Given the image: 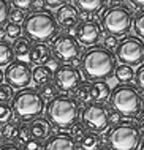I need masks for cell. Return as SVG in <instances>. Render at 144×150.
Here are the masks:
<instances>
[{
    "label": "cell",
    "mask_w": 144,
    "mask_h": 150,
    "mask_svg": "<svg viewBox=\"0 0 144 150\" xmlns=\"http://www.w3.org/2000/svg\"><path fill=\"white\" fill-rule=\"evenodd\" d=\"M111 103L120 115H138L143 109L141 96L136 92V88L131 86H120L114 88L111 95Z\"/></svg>",
    "instance_id": "6"
},
{
    "label": "cell",
    "mask_w": 144,
    "mask_h": 150,
    "mask_svg": "<svg viewBox=\"0 0 144 150\" xmlns=\"http://www.w3.org/2000/svg\"><path fill=\"white\" fill-rule=\"evenodd\" d=\"M90 95H92V100L95 103L101 104L103 101H106L113 93H111L109 84L105 82V81H98V82H93L90 86Z\"/></svg>",
    "instance_id": "19"
},
{
    "label": "cell",
    "mask_w": 144,
    "mask_h": 150,
    "mask_svg": "<svg viewBox=\"0 0 144 150\" xmlns=\"http://www.w3.org/2000/svg\"><path fill=\"white\" fill-rule=\"evenodd\" d=\"M32 133H30V128L26 127V125H21V128H19V134H18V139L16 141H19V142H22V144H26L29 139H32Z\"/></svg>",
    "instance_id": "36"
},
{
    "label": "cell",
    "mask_w": 144,
    "mask_h": 150,
    "mask_svg": "<svg viewBox=\"0 0 144 150\" xmlns=\"http://www.w3.org/2000/svg\"><path fill=\"white\" fill-rule=\"evenodd\" d=\"M3 30H5V35L6 38L10 40H19L21 38V33H22V29H21V25L18 24H13V22H6L5 27H3Z\"/></svg>",
    "instance_id": "29"
},
{
    "label": "cell",
    "mask_w": 144,
    "mask_h": 150,
    "mask_svg": "<svg viewBox=\"0 0 144 150\" xmlns=\"http://www.w3.org/2000/svg\"><path fill=\"white\" fill-rule=\"evenodd\" d=\"M131 5L138 6V8H144V0H131Z\"/></svg>",
    "instance_id": "44"
},
{
    "label": "cell",
    "mask_w": 144,
    "mask_h": 150,
    "mask_svg": "<svg viewBox=\"0 0 144 150\" xmlns=\"http://www.w3.org/2000/svg\"><path fill=\"white\" fill-rule=\"evenodd\" d=\"M65 0H46V6L48 8H52V10H59L65 5Z\"/></svg>",
    "instance_id": "41"
},
{
    "label": "cell",
    "mask_w": 144,
    "mask_h": 150,
    "mask_svg": "<svg viewBox=\"0 0 144 150\" xmlns=\"http://www.w3.org/2000/svg\"><path fill=\"white\" fill-rule=\"evenodd\" d=\"M119 120H120V114H119V112H111L109 114V122L111 123H119Z\"/></svg>",
    "instance_id": "43"
},
{
    "label": "cell",
    "mask_w": 144,
    "mask_h": 150,
    "mask_svg": "<svg viewBox=\"0 0 144 150\" xmlns=\"http://www.w3.org/2000/svg\"><path fill=\"white\" fill-rule=\"evenodd\" d=\"M111 6L101 16V29L108 35L119 36L128 33L133 27V14L131 11L120 2H108Z\"/></svg>",
    "instance_id": "3"
},
{
    "label": "cell",
    "mask_w": 144,
    "mask_h": 150,
    "mask_svg": "<svg viewBox=\"0 0 144 150\" xmlns=\"http://www.w3.org/2000/svg\"><path fill=\"white\" fill-rule=\"evenodd\" d=\"M81 120L84 128L89 129L92 134H100L109 125V112L103 104L90 103L82 111Z\"/></svg>",
    "instance_id": "9"
},
{
    "label": "cell",
    "mask_w": 144,
    "mask_h": 150,
    "mask_svg": "<svg viewBox=\"0 0 144 150\" xmlns=\"http://www.w3.org/2000/svg\"><path fill=\"white\" fill-rule=\"evenodd\" d=\"M40 95L43 96V100L52 101L54 98H57V96H56V95H57V87H56V86H52V84H48V86L41 87Z\"/></svg>",
    "instance_id": "32"
},
{
    "label": "cell",
    "mask_w": 144,
    "mask_h": 150,
    "mask_svg": "<svg viewBox=\"0 0 144 150\" xmlns=\"http://www.w3.org/2000/svg\"><path fill=\"white\" fill-rule=\"evenodd\" d=\"M100 150H113V149H111V147H109V145H108V147H101Z\"/></svg>",
    "instance_id": "48"
},
{
    "label": "cell",
    "mask_w": 144,
    "mask_h": 150,
    "mask_svg": "<svg viewBox=\"0 0 144 150\" xmlns=\"http://www.w3.org/2000/svg\"><path fill=\"white\" fill-rule=\"evenodd\" d=\"M3 79H5V73H3L2 70H0V86H2V82H3Z\"/></svg>",
    "instance_id": "47"
},
{
    "label": "cell",
    "mask_w": 144,
    "mask_h": 150,
    "mask_svg": "<svg viewBox=\"0 0 144 150\" xmlns=\"http://www.w3.org/2000/svg\"><path fill=\"white\" fill-rule=\"evenodd\" d=\"M81 68L87 79L98 82L111 78L116 73L117 57L105 47H92L82 55Z\"/></svg>",
    "instance_id": "1"
},
{
    "label": "cell",
    "mask_w": 144,
    "mask_h": 150,
    "mask_svg": "<svg viewBox=\"0 0 144 150\" xmlns=\"http://www.w3.org/2000/svg\"><path fill=\"white\" fill-rule=\"evenodd\" d=\"M52 79V73L46 68V65L41 67H35L32 70V82H35V86L38 87H44L48 84H51L49 81Z\"/></svg>",
    "instance_id": "20"
},
{
    "label": "cell",
    "mask_w": 144,
    "mask_h": 150,
    "mask_svg": "<svg viewBox=\"0 0 144 150\" xmlns=\"http://www.w3.org/2000/svg\"><path fill=\"white\" fill-rule=\"evenodd\" d=\"M19 128H21V125H18L14 120L10 122V123L3 125V127L0 128V137H2L3 141H8V142L16 141L18 139V134H19Z\"/></svg>",
    "instance_id": "22"
},
{
    "label": "cell",
    "mask_w": 144,
    "mask_h": 150,
    "mask_svg": "<svg viewBox=\"0 0 144 150\" xmlns=\"http://www.w3.org/2000/svg\"><path fill=\"white\" fill-rule=\"evenodd\" d=\"M108 144L113 150H136L141 145V133L133 125H117L109 131Z\"/></svg>",
    "instance_id": "7"
},
{
    "label": "cell",
    "mask_w": 144,
    "mask_h": 150,
    "mask_svg": "<svg viewBox=\"0 0 144 150\" xmlns=\"http://www.w3.org/2000/svg\"><path fill=\"white\" fill-rule=\"evenodd\" d=\"M116 57L120 60L122 65L136 67L144 63V43L138 36H125L116 51Z\"/></svg>",
    "instance_id": "8"
},
{
    "label": "cell",
    "mask_w": 144,
    "mask_h": 150,
    "mask_svg": "<svg viewBox=\"0 0 144 150\" xmlns=\"http://www.w3.org/2000/svg\"><path fill=\"white\" fill-rule=\"evenodd\" d=\"M133 30L138 35V38L144 40V10L136 13V16L133 18Z\"/></svg>",
    "instance_id": "30"
},
{
    "label": "cell",
    "mask_w": 144,
    "mask_h": 150,
    "mask_svg": "<svg viewBox=\"0 0 144 150\" xmlns=\"http://www.w3.org/2000/svg\"><path fill=\"white\" fill-rule=\"evenodd\" d=\"M8 5H10L8 2H5V0H0V25H3V24L6 22L8 16H10Z\"/></svg>",
    "instance_id": "37"
},
{
    "label": "cell",
    "mask_w": 144,
    "mask_h": 150,
    "mask_svg": "<svg viewBox=\"0 0 144 150\" xmlns=\"http://www.w3.org/2000/svg\"><path fill=\"white\" fill-rule=\"evenodd\" d=\"M22 150H44V145L41 144V141H36L32 137L22 145Z\"/></svg>",
    "instance_id": "38"
},
{
    "label": "cell",
    "mask_w": 144,
    "mask_h": 150,
    "mask_svg": "<svg viewBox=\"0 0 144 150\" xmlns=\"http://www.w3.org/2000/svg\"><path fill=\"white\" fill-rule=\"evenodd\" d=\"M24 32L30 40L46 44V41L56 40L59 36V24L56 18H52L46 11L32 13L24 24Z\"/></svg>",
    "instance_id": "4"
},
{
    "label": "cell",
    "mask_w": 144,
    "mask_h": 150,
    "mask_svg": "<svg viewBox=\"0 0 144 150\" xmlns=\"http://www.w3.org/2000/svg\"><path fill=\"white\" fill-rule=\"evenodd\" d=\"M14 96H16V92L11 86H8V84H2V86H0V103L8 104L10 101L13 103Z\"/></svg>",
    "instance_id": "28"
},
{
    "label": "cell",
    "mask_w": 144,
    "mask_h": 150,
    "mask_svg": "<svg viewBox=\"0 0 144 150\" xmlns=\"http://www.w3.org/2000/svg\"><path fill=\"white\" fill-rule=\"evenodd\" d=\"M51 47L48 46V44L44 43H35L34 47H32L30 51V55H29V59H30L32 63H35L36 67H41L43 63H46L49 59H51Z\"/></svg>",
    "instance_id": "17"
},
{
    "label": "cell",
    "mask_w": 144,
    "mask_h": 150,
    "mask_svg": "<svg viewBox=\"0 0 144 150\" xmlns=\"http://www.w3.org/2000/svg\"><path fill=\"white\" fill-rule=\"evenodd\" d=\"M11 106H13L14 115L21 122H34L43 114L44 100L36 88L27 87L16 92V96Z\"/></svg>",
    "instance_id": "2"
},
{
    "label": "cell",
    "mask_w": 144,
    "mask_h": 150,
    "mask_svg": "<svg viewBox=\"0 0 144 150\" xmlns=\"http://www.w3.org/2000/svg\"><path fill=\"white\" fill-rule=\"evenodd\" d=\"M138 129H139V133L141 134H144V117L141 120H139V125H138Z\"/></svg>",
    "instance_id": "45"
},
{
    "label": "cell",
    "mask_w": 144,
    "mask_h": 150,
    "mask_svg": "<svg viewBox=\"0 0 144 150\" xmlns=\"http://www.w3.org/2000/svg\"><path fill=\"white\" fill-rule=\"evenodd\" d=\"M46 68H48V70L51 71V73H54V74H56V73L59 71V68H60L59 60L54 59V57H51V59H49L48 62H46Z\"/></svg>",
    "instance_id": "40"
},
{
    "label": "cell",
    "mask_w": 144,
    "mask_h": 150,
    "mask_svg": "<svg viewBox=\"0 0 144 150\" xmlns=\"http://www.w3.org/2000/svg\"><path fill=\"white\" fill-rule=\"evenodd\" d=\"M5 81L8 86L13 88H27L29 84L32 82V70L29 63L22 60H14L10 67L5 70Z\"/></svg>",
    "instance_id": "11"
},
{
    "label": "cell",
    "mask_w": 144,
    "mask_h": 150,
    "mask_svg": "<svg viewBox=\"0 0 144 150\" xmlns=\"http://www.w3.org/2000/svg\"><path fill=\"white\" fill-rule=\"evenodd\" d=\"M141 150H144V144H141Z\"/></svg>",
    "instance_id": "50"
},
{
    "label": "cell",
    "mask_w": 144,
    "mask_h": 150,
    "mask_svg": "<svg viewBox=\"0 0 144 150\" xmlns=\"http://www.w3.org/2000/svg\"><path fill=\"white\" fill-rule=\"evenodd\" d=\"M143 111H144V98H143Z\"/></svg>",
    "instance_id": "49"
},
{
    "label": "cell",
    "mask_w": 144,
    "mask_h": 150,
    "mask_svg": "<svg viewBox=\"0 0 144 150\" xmlns=\"http://www.w3.org/2000/svg\"><path fill=\"white\" fill-rule=\"evenodd\" d=\"M79 147L81 150H100V139L97 137V134H92V133H87L82 141H79Z\"/></svg>",
    "instance_id": "26"
},
{
    "label": "cell",
    "mask_w": 144,
    "mask_h": 150,
    "mask_svg": "<svg viewBox=\"0 0 144 150\" xmlns=\"http://www.w3.org/2000/svg\"><path fill=\"white\" fill-rule=\"evenodd\" d=\"M5 30H3V29H0V41H5V40H3V38H5Z\"/></svg>",
    "instance_id": "46"
},
{
    "label": "cell",
    "mask_w": 144,
    "mask_h": 150,
    "mask_svg": "<svg viewBox=\"0 0 144 150\" xmlns=\"http://www.w3.org/2000/svg\"><path fill=\"white\" fill-rule=\"evenodd\" d=\"M10 22H13V24H18V25H21V24H26V21H27V18H26V13L24 11H21V10H11L10 11Z\"/></svg>",
    "instance_id": "34"
},
{
    "label": "cell",
    "mask_w": 144,
    "mask_h": 150,
    "mask_svg": "<svg viewBox=\"0 0 144 150\" xmlns=\"http://www.w3.org/2000/svg\"><path fill=\"white\" fill-rule=\"evenodd\" d=\"M51 51H52L54 59H57L59 62L73 63V60H76L78 55H79L81 46L78 43L76 36H73L70 33H63V35H59L52 41Z\"/></svg>",
    "instance_id": "10"
},
{
    "label": "cell",
    "mask_w": 144,
    "mask_h": 150,
    "mask_svg": "<svg viewBox=\"0 0 144 150\" xmlns=\"http://www.w3.org/2000/svg\"><path fill=\"white\" fill-rule=\"evenodd\" d=\"M79 10L76 8L75 2H67L62 8H59L56 13V21L63 29H73L79 25Z\"/></svg>",
    "instance_id": "14"
},
{
    "label": "cell",
    "mask_w": 144,
    "mask_h": 150,
    "mask_svg": "<svg viewBox=\"0 0 144 150\" xmlns=\"http://www.w3.org/2000/svg\"><path fill=\"white\" fill-rule=\"evenodd\" d=\"M101 24H98L97 21H84L76 27V40L79 44L84 46H92L95 44L98 40L101 38Z\"/></svg>",
    "instance_id": "13"
},
{
    "label": "cell",
    "mask_w": 144,
    "mask_h": 150,
    "mask_svg": "<svg viewBox=\"0 0 144 150\" xmlns=\"http://www.w3.org/2000/svg\"><path fill=\"white\" fill-rule=\"evenodd\" d=\"M135 74H136L135 70L131 67H128V65H119V67L116 68V73H114L116 79L122 84H127V82H130V81H133Z\"/></svg>",
    "instance_id": "24"
},
{
    "label": "cell",
    "mask_w": 144,
    "mask_h": 150,
    "mask_svg": "<svg viewBox=\"0 0 144 150\" xmlns=\"http://www.w3.org/2000/svg\"><path fill=\"white\" fill-rule=\"evenodd\" d=\"M29 128H30L32 137L36 141H44V139H51L52 137V123L48 119L38 117L34 122H30Z\"/></svg>",
    "instance_id": "15"
},
{
    "label": "cell",
    "mask_w": 144,
    "mask_h": 150,
    "mask_svg": "<svg viewBox=\"0 0 144 150\" xmlns=\"http://www.w3.org/2000/svg\"><path fill=\"white\" fill-rule=\"evenodd\" d=\"M119 40H117V36H113V35H106L105 38H103V47H105L106 51H109V52H113L114 49L117 51V47H119Z\"/></svg>",
    "instance_id": "33"
},
{
    "label": "cell",
    "mask_w": 144,
    "mask_h": 150,
    "mask_svg": "<svg viewBox=\"0 0 144 150\" xmlns=\"http://www.w3.org/2000/svg\"><path fill=\"white\" fill-rule=\"evenodd\" d=\"M14 49L10 43L0 41V67H10L14 62Z\"/></svg>",
    "instance_id": "21"
},
{
    "label": "cell",
    "mask_w": 144,
    "mask_h": 150,
    "mask_svg": "<svg viewBox=\"0 0 144 150\" xmlns=\"http://www.w3.org/2000/svg\"><path fill=\"white\" fill-rule=\"evenodd\" d=\"M46 115V119L57 128H71L73 125H76L79 106L70 96H57L52 101H49Z\"/></svg>",
    "instance_id": "5"
},
{
    "label": "cell",
    "mask_w": 144,
    "mask_h": 150,
    "mask_svg": "<svg viewBox=\"0 0 144 150\" xmlns=\"http://www.w3.org/2000/svg\"><path fill=\"white\" fill-rule=\"evenodd\" d=\"M87 133H86V128H84V125L82 123H76V125H73L71 128H70V136H71V139L75 141H82V137H84Z\"/></svg>",
    "instance_id": "31"
},
{
    "label": "cell",
    "mask_w": 144,
    "mask_h": 150,
    "mask_svg": "<svg viewBox=\"0 0 144 150\" xmlns=\"http://www.w3.org/2000/svg\"><path fill=\"white\" fill-rule=\"evenodd\" d=\"M34 3L35 2H32V0H13L11 2V5H13L16 10H21V11H29V10H32L34 8Z\"/></svg>",
    "instance_id": "35"
},
{
    "label": "cell",
    "mask_w": 144,
    "mask_h": 150,
    "mask_svg": "<svg viewBox=\"0 0 144 150\" xmlns=\"http://www.w3.org/2000/svg\"><path fill=\"white\" fill-rule=\"evenodd\" d=\"M135 82H136V86L141 88V90H144V63L136 70V74H135Z\"/></svg>",
    "instance_id": "39"
},
{
    "label": "cell",
    "mask_w": 144,
    "mask_h": 150,
    "mask_svg": "<svg viewBox=\"0 0 144 150\" xmlns=\"http://www.w3.org/2000/svg\"><path fill=\"white\" fill-rule=\"evenodd\" d=\"M73 100H75L76 103H82V104L89 103V101L92 100V95H90V86H87V84H81V86L73 92Z\"/></svg>",
    "instance_id": "25"
},
{
    "label": "cell",
    "mask_w": 144,
    "mask_h": 150,
    "mask_svg": "<svg viewBox=\"0 0 144 150\" xmlns=\"http://www.w3.org/2000/svg\"><path fill=\"white\" fill-rule=\"evenodd\" d=\"M106 3L108 2H105V0H76L75 5L84 16H90V14H98L105 8Z\"/></svg>",
    "instance_id": "18"
},
{
    "label": "cell",
    "mask_w": 144,
    "mask_h": 150,
    "mask_svg": "<svg viewBox=\"0 0 144 150\" xmlns=\"http://www.w3.org/2000/svg\"><path fill=\"white\" fill-rule=\"evenodd\" d=\"M14 119V111H13V106L6 103H0V125H6L10 122H13Z\"/></svg>",
    "instance_id": "27"
},
{
    "label": "cell",
    "mask_w": 144,
    "mask_h": 150,
    "mask_svg": "<svg viewBox=\"0 0 144 150\" xmlns=\"http://www.w3.org/2000/svg\"><path fill=\"white\" fill-rule=\"evenodd\" d=\"M81 84H82L81 73L78 68L71 67V65H62L59 71L54 74V86L57 87V90L63 93L75 92Z\"/></svg>",
    "instance_id": "12"
},
{
    "label": "cell",
    "mask_w": 144,
    "mask_h": 150,
    "mask_svg": "<svg viewBox=\"0 0 144 150\" xmlns=\"http://www.w3.org/2000/svg\"><path fill=\"white\" fill-rule=\"evenodd\" d=\"M32 43H30V40L29 38H19V40H16L14 41V46H13V49H14V55L18 59H22V57H26V55H30V51H32Z\"/></svg>",
    "instance_id": "23"
},
{
    "label": "cell",
    "mask_w": 144,
    "mask_h": 150,
    "mask_svg": "<svg viewBox=\"0 0 144 150\" xmlns=\"http://www.w3.org/2000/svg\"><path fill=\"white\" fill-rule=\"evenodd\" d=\"M0 150H22L19 145L16 144H11V142H6V144H2L0 145Z\"/></svg>",
    "instance_id": "42"
},
{
    "label": "cell",
    "mask_w": 144,
    "mask_h": 150,
    "mask_svg": "<svg viewBox=\"0 0 144 150\" xmlns=\"http://www.w3.org/2000/svg\"><path fill=\"white\" fill-rule=\"evenodd\" d=\"M44 150H76V142L70 134H56L48 139Z\"/></svg>",
    "instance_id": "16"
}]
</instances>
